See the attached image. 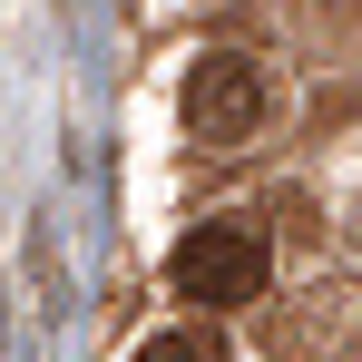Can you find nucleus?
<instances>
[{
  "label": "nucleus",
  "mask_w": 362,
  "mask_h": 362,
  "mask_svg": "<svg viewBox=\"0 0 362 362\" xmlns=\"http://www.w3.org/2000/svg\"><path fill=\"white\" fill-rule=\"evenodd\" d=\"M167 284H177L186 303H216V313L264 303V284H274V245H264V226H235V216L186 226L177 255H167Z\"/></svg>",
  "instance_id": "f257e3e1"
},
{
  "label": "nucleus",
  "mask_w": 362,
  "mask_h": 362,
  "mask_svg": "<svg viewBox=\"0 0 362 362\" xmlns=\"http://www.w3.org/2000/svg\"><path fill=\"white\" fill-rule=\"evenodd\" d=\"M186 127L206 147H255L274 127V78L255 59H235V49H206V59L186 69Z\"/></svg>",
  "instance_id": "f03ea898"
},
{
  "label": "nucleus",
  "mask_w": 362,
  "mask_h": 362,
  "mask_svg": "<svg viewBox=\"0 0 362 362\" xmlns=\"http://www.w3.org/2000/svg\"><path fill=\"white\" fill-rule=\"evenodd\" d=\"M137 362H226V343H206V333H147Z\"/></svg>",
  "instance_id": "7ed1b4c3"
}]
</instances>
